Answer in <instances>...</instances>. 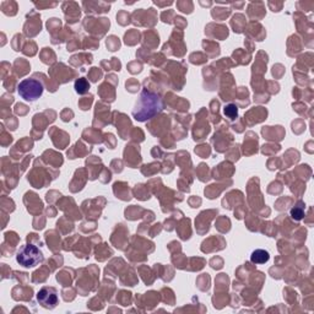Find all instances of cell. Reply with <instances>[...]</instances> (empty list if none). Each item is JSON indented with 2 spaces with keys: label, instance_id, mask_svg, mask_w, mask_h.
<instances>
[{
  "label": "cell",
  "instance_id": "obj_1",
  "mask_svg": "<svg viewBox=\"0 0 314 314\" xmlns=\"http://www.w3.org/2000/svg\"><path fill=\"white\" fill-rule=\"evenodd\" d=\"M162 108L163 103L160 96L149 90H144L138 102L135 103L133 117L139 122H145V120L150 119L157 113H160Z\"/></svg>",
  "mask_w": 314,
  "mask_h": 314
},
{
  "label": "cell",
  "instance_id": "obj_2",
  "mask_svg": "<svg viewBox=\"0 0 314 314\" xmlns=\"http://www.w3.org/2000/svg\"><path fill=\"white\" fill-rule=\"evenodd\" d=\"M16 261L24 268H34L43 261V253L34 244H25L17 251Z\"/></svg>",
  "mask_w": 314,
  "mask_h": 314
},
{
  "label": "cell",
  "instance_id": "obj_3",
  "mask_svg": "<svg viewBox=\"0 0 314 314\" xmlns=\"http://www.w3.org/2000/svg\"><path fill=\"white\" fill-rule=\"evenodd\" d=\"M43 85L39 80L36 79H25L17 86V92L19 95L24 98L25 101L29 102H33V101L38 100L43 93Z\"/></svg>",
  "mask_w": 314,
  "mask_h": 314
},
{
  "label": "cell",
  "instance_id": "obj_4",
  "mask_svg": "<svg viewBox=\"0 0 314 314\" xmlns=\"http://www.w3.org/2000/svg\"><path fill=\"white\" fill-rule=\"evenodd\" d=\"M37 301L46 310H53L58 305V293L53 287H43L37 292Z\"/></svg>",
  "mask_w": 314,
  "mask_h": 314
},
{
  "label": "cell",
  "instance_id": "obj_5",
  "mask_svg": "<svg viewBox=\"0 0 314 314\" xmlns=\"http://www.w3.org/2000/svg\"><path fill=\"white\" fill-rule=\"evenodd\" d=\"M269 259H270L269 252L264 251V249H257L251 256L252 263L254 264H265Z\"/></svg>",
  "mask_w": 314,
  "mask_h": 314
},
{
  "label": "cell",
  "instance_id": "obj_6",
  "mask_svg": "<svg viewBox=\"0 0 314 314\" xmlns=\"http://www.w3.org/2000/svg\"><path fill=\"white\" fill-rule=\"evenodd\" d=\"M224 113H225V115L228 118V119L233 120V119H236L237 115H238V108H237L236 105H232V103H229V105H227L226 107L224 108Z\"/></svg>",
  "mask_w": 314,
  "mask_h": 314
},
{
  "label": "cell",
  "instance_id": "obj_7",
  "mask_svg": "<svg viewBox=\"0 0 314 314\" xmlns=\"http://www.w3.org/2000/svg\"><path fill=\"white\" fill-rule=\"evenodd\" d=\"M88 88H90V84L86 81V79H79L78 81L75 83V90L76 92L80 93V95H84V93H86L88 91Z\"/></svg>",
  "mask_w": 314,
  "mask_h": 314
},
{
  "label": "cell",
  "instance_id": "obj_8",
  "mask_svg": "<svg viewBox=\"0 0 314 314\" xmlns=\"http://www.w3.org/2000/svg\"><path fill=\"white\" fill-rule=\"evenodd\" d=\"M291 216H292V219H295L296 221H300V220L303 219V216H305V206H303L302 202H300L297 206H295L291 210Z\"/></svg>",
  "mask_w": 314,
  "mask_h": 314
}]
</instances>
